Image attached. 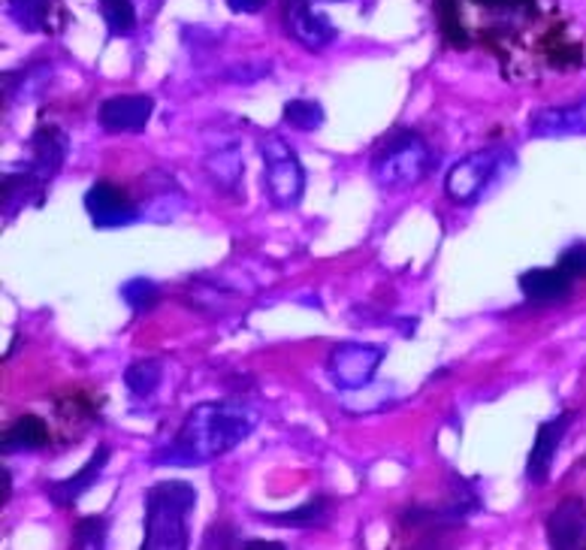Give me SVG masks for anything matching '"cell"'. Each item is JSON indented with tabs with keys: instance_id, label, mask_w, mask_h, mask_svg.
<instances>
[{
	"instance_id": "1",
	"label": "cell",
	"mask_w": 586,
	"mask_h": 550,
	"mask_svg": "<svg viewBox=\"0 0 586 550\" xmlns=\"http://www.w3.org/2000/svg\"><path fill=\"white\" fill-rule=\"evenodd\" d=\"M258 427V411L239 403H203L184 418L170 445L155 454L157 463L170 466H200L208 459L224 457L234 451L251 430Z\"/></svg>"
},
{
	"instance_id": "2",
	"label": "cell",
	"mask_w": 586,
	"mask_h": 550,
	"mask_svg": "<svg viewBox=\"0 0 586 550\" xmlns=\"http://www.w3.org/2000/svg\"><path fill=\"white\" fill-rule=\"evenodd\" d=\"M196 490L184 481L155 485L145 497V550L188 548V521L194 511Z\"/></svg>"
},
{
	"instance_id": "3",
	"label": "cell",
	"mask_w": 586,
	"mask_h": 550,
	"mask_svg": "<svg viewBox=\"0 0 586 550\" xmlns=\"http://www.w3.org/2000/svg\"><path fill=\"white\" fill-rule=\"evenodd\" d=\"M430 170V148L417 133H396L372 157V179L384 191H408Z\"/></svg>"
},
{
	"instance_id": "4",
	"label": "cell",
	"mask_w": 586,
	"mask_h": 550,
	"mask_svg": "<svg viewBox=\"0 0 586 550\" xmlns=\"http://www.w3.org/2000/svg\"><path fill=\"white\" fill-rule=\"evenodd\" d=\"M263 167H266V191L278 210H290L302 200L306 188V172H302L300 157L282 136H266L261 145Z\"/></svg>"
},
{
	"instance_id": "5",
	"label": "cell",
	"mask_w": 586,
	"mask_h": 550,
	"mask_svg": "<svg viewBox=\"0 0 586 550\" xmlns=\"http://www.w3.org/2000/svg\"><path fill=\"white\" fill-rule=\"evenodd\" d=\"M499 160H502V152H495V148H483V152L456 160L447 172V179H444L447 196L454 203H475L495 179Z\"/></svg>"
},
{
	"instance_id": "6",
	"label": "cell",
	"mask_w": 586,
	"mask_h": 550,
	"mask_svg": "<svg viewBox=\"0 0 586 550\" xmlns=\"http://www.w3.org/2000/svg\"><path fill=\"white\" fill-rule=\"evenodd\" d=\"M381 360H384V348L379 345H363V342H345V345H336L330 360H326V369L333 381L345 387V391H360L369 381L375 379Z\"/></svg>"
},
{
	"instance_id": "7",
	"label": "cell",
	"mask_w": 586,
	"mask_h": 550,
	"mask_svg": "<svg viewBox=\"0 0 586 550\" xmlns=\"http://www.w3.org/2000/svg\"><path fill=\"white\" fill-rule=\"evenodd\" d=\"M285 27L290 37L297 39L300 46L312 49V52H321L326 49L333 39H336V27L326 15L314 13L309 3L302 0H290L285 10Z\"/></svg>"
},
{
	"instance_id": "8",
	"label": "cell",
	"mask_w": 586,
	"mask_h": 550,
	"mask_svg": "<svg viewBox=\"0 0 586 550\" xmlns=\"http://www.w3.org/2000/svg\"><path fill=\"white\" fill-rule=\"evenodd\" d=\"M152 109L155 104L145 94H118L100 104L97 121L112 133H136L143 131L145 121L152 118Z\"/></svg>"
},
{
	"instance_id": "9",
	"label": "cell",
	"mask_w": 586,
	"mask_h": 550,
	"mask_svg": "<svg viewBox=\"0 0 586 550\" xmlns=\"http://www.w3.org/2000/svg\"><path fill=\"white\" fill-rule=\"evenodd\" d=\"M535 140H562V136H586V100L572 106H550L535 112L529 124Z\"/></svg>"
},
{
	"instance_id": "10",
	"label": "cell",
	"mask_w": 586,
	"mask_h": 550,
	"mask_svg": "<svg viewBox=\"0 0 586 550\" xmlns=\"http://www.w3.org/2000/svg\"><path fill=\"white\" fill-rule=\"evenodd\" d=\"M85 210H88V215H92V222L97 227H121V224H131L136 218L131 200L109 182H97L88 188Z\"/></svg>"
},
{
	"instance_id": "11",
	"label": "cell",
	"mask_w": 586,
	"mask_h": 550,
	"mask_svg": "<svg viewBox=\"0 0 586 550\" xmlns=\"http://www.w3.org/2000/svg\"><path fill=\"white\" fill-rule=\"evenodd\" d=\"M548 538L553 548H581L586 545V505L569 499L548 517Z\"/></svg>"
},
{
	"instance_id": "12",
	"label": "cell",
	"mask_w": 586,
	"mask_h": 550,
	"mask_svg": "<svg viewBox=\"0 0 586 550\" xmlns=\"http://www.w3.org/2000/svg\"><path fill=\"white\" fill-rule=\"evenodd\" d=\"M569 420H572V415H560V418L541 423V430L535 435L533 454H529V466H526V471H529L533 481H545L550 475V463H553V454H557L562 435H565Z\"/></svg>"
},
{
	"instance_id": "13",
	"label": "cell",
	"mask_w": 586,
	"mask_h": 550,
	"mask_svg": "<svg viewBox=\"0 0 586 550\" xmlns=\"http://www.w3.org/2000/svg\"><path fill=\"white\" fill-rule=\"evenodd\" d=\"M521 290L535 302L565 300L572 290V275L562 270H526L521 275Z\"/></svg>"
},
{
	"instance_id": "14",
	"label": "cell",
	"mask_w": 586,
	"mask_h": 550,
	"mask_svg": "<svg viewBox=\"0 0 586 550\" xmlns=\"http://www.w3.org/2000/svg\"><path fill=\"white\" fill-rule=\"evenodd\" d=\"M31 148H34V170H37L43 179H49V176L61 170V164H64L67 157L64 131H58V128H39V131L34 133V140H31Z\"/></svg>"
},
{
	"instance_id": "15",
	"label": "cell",
	"mask_w": 586,
	"mask_h": 550,
	"mask_svg": "<svg viewBox=\"0 0 586 550\" xmlns=\"http://www.w3.org/2000/svg\"><path fill=\"white\" fill-rule=\"evenodd\" d=\"M106 459H109V447H97L94 457L85 463V469H79L73 478H67L61 485H55L52 490H49V497H52L55 505H73V502H76V499L100 478Z\"/></svg>"
},
{
	"instance_id": "16",
	"label": "cell",
	"mask_w": 586,
	"mask_h": 550,
	"mask_svg": "<svg viewBox=\"0 0 586 550\" xmlns=\"http://www.w3.org/2000/svg\"><path fill=\"white\" fill-rule=\"evenodd\" d=\"M206 176L212 182L218 184L222 191H236V184L242 179V157H239V148L230 145V148H222V152H212L206 157Z\"/></svg>"
},
{
	"instance_id": "17",
	"label": "cell",
	"mask_w": 586,
	"mask_h": 550,
	"mask_svg": "<svg viewBox=\"0 0 586 550\" xmlns=\"http://www.w3.org/2000/svg\"><path fill=\"white\" fill-rule=\"evenodd\" d=\"M49 442V430L46 423L34 415L19 418L3 435V451H37Z\"/></svg>"
},
{
	"instance_id": "18",
	"label": "cell",
	"mask_w": 586,
	"mask_h": 550,
	"mask_svg": "<svg viewBox=\"0 0 586 550\" xmlns=\"http://www.w3.org/2000/svg\"><path fill=\"white\" fill-rule=\"evenodd\" d=\"M43 182V176L37 170H13L7 172L3 179V215L10 218L19 212V206L25 203L27 196L34 194Z\"/></svg>"
},
{
	"instance_id": "19",
	"label": "cell",
	"mask_w": 586,
	"mask_h": 550,
	"mask_svg": "<svg viewBox=\"0 0 586 550\" xmlns=\"http://www.w3.org/2000/svg\"><path fill=\"white\" fill-rule=\"evenodd\" d=\"M160 379H164L160 360H136L124 372V384L133 396H152L160 387Z\"/></svg>"
},
{
	"instance_id": "20",
	"label": "cell",
	"mask_w": 586,
	"mask_h": 550,
	"mask_svg": "<svg viewBox=\"0 0 586 550\" xmlns=\"http://www.w3.org/2000/svg\"><path fill=\"white\" fill-rule=\"evenodd\" d=\"M46 13H49V0H7V15L27 34L43 31Z\"/></svg>"
},
{
	"instance_id": "21",
	"label": "cell",
	"mask_w": 586,
	"mask_h": 550,
	"mask_svg": "<svg viewBox=\"0 0 586 550\" xmlns=\"http://www.w3.org/2000/svg\"><path fill=\"white\" fill-rule=\"evenodd\" d=\"M326 517H330V502H326V499H314L309 505L285 511V514H266L270 524H282V526H318L324 524Z\"/></svg>"
},
{
	"instance_id": "22",
	"label": "cell",
	"mask_w": 586,
	"mask_h": 550,
	"mask_svg": "<svg viewBox=\"0 0 586 550\" xmlns=\"http://www.w3.org/2000/svg\"><path fill=\"white\" fill-rule=\"evenodd\" d=\"M324 106L318 100H290L285 104V121L297 131H318L324 124Z\"/></svg>"
},
{
	"instance_id": "23",
	"label": "cell",
	"mask_w": 586,
	"mask_h": 550,
	"mask_svg": "<svg viewBox=\"0 0 586 550\" xmlns=\"http://www.w3.org/2000/svg\"><path fill=\"white\" fill-rule=\"evenodd\" d=\"M106 25L112 34H131L136 27V13H133L131 0H100Z\"/></svg>"
},
{
	"instance_id": "24",
	"label": "cell",
	"mask_w": 586,
	"mask_h": 550,
	"mask_svg": "<svg viewBox=\"0 0 586 550\" xmlns=\"http://www.w3.org/2000/svg\"><path fill=\"white\" fill-rule=\"evenodd\" d=\"M121 297H124V302L131 306L133 312L143 314L155 306L160 290H157L155 282H148V278H133V282H128V285L121 288Z\"/></svg>"
},
{
	"instance_id": "25",
	"label": "cell",
	"mask_w": 586,
	"mask_h": 550,
	"mask_svg": "<svg viewBox=\"0 0 586 550\" xmlns=\"http://www.w3.org/2000/svg\"><path fill=\"white\" fill-rule=\"evenodd\" d=\"M435 10H439V22H442V34L456 46L466 43V34L459 27V7L456 0H435Z\"/></svg>"
},
{
	"instance_id": "26",
	"label": "cell",
	"mask_w": 586,
	"mask_h": 550,
	"mask_svg": "<svg viewBox=\"0 0 586 550\" xmlns=\"http://www.w3.org/2000/svg\"><path fill=\"white\" fill-rule=\"evenodd\" d=\"M106 545V521L104 517H85L76 526V548H104Z\"/></svg>"
},
{
	"instance_id": "27",
	"label": "cell",
	"mask_w": 586,
	"mask_h": 550,
	"mask_svg": "<svg viewBox=\"0 0 586 550\" xmlns=\"http://www.w3.org/2000/svg\"><path fill=\"white\" fill-rule=\"evenodd\" d=\"M46 79H49V64H39L34 67V70L19 73V92H15V97H19V100H27L31 94L39 92L37 82H46Z\"/></svg>"
},
{
	"instance_id": "28",
	"label": "cell",
	"mask_w": 586,
	"mask_h": 550,
	"mask_svg": "<svg viewBox=\"0 0 586 550\" xmlns=\"http://www.w3.org/2000/svg\"><path fill=\"white\" fill-rule=\"evenodd\" d=\"M560 270L572 278H581L586 275V246H574L560 258Z\"/></svg>"
},
{
	"instance_id": "29",
	"label": "cell",
	"mask_w": 586,
	"mask_h": 550,
	"mask_svg": "<svg viewBox=\"0 0 586 550\" xmlns=\"http://www.w3.org/2000/svg\"><path fill=\"white\" fill-rule=\"evenodd\" d=\"M487 10H533V0H475Z\"/></svg>"
},
{
	"instance_id": "30",
	"label": "cell",
	"mask_w": 586,
	"mask_h": 550,
	"mask_svg": "<svg viewBox=\"0 0 586 550\" xmlns=\"http://www.w3.org/2000/svg\"><path fill=\"white\" fill-rule=\"evenodd\" d=\"M227 3H230V10H236V13H258V10L266 7V0H227Z\"/></svg>"
},
{
	"instance_id": "31",
	"label": "cell",
	"mask_w": 586,
	"mask_h": 550,
	"mask_svg": "<svg viewBox=\"0 0 586 550\" xmlns=\"http://www.w3.org/2000/svg\"><path fill=\"white\" fill-rule=\"evenodd\" d=\"M10 497V471H3V502Z\"/></svg>"
}]
</instances>
